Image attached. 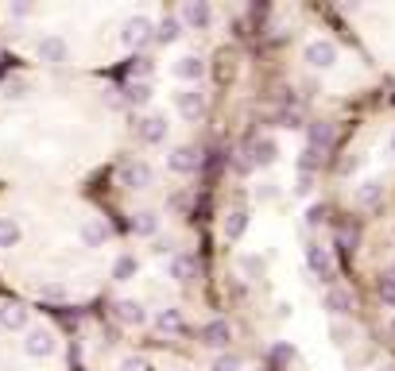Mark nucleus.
I'll use <instances>...</instances> for the list:
<instances>
[{
	"mask_svg": "<svg viewBox=\"0 0 395 371\" xmlns=\"http://www.w3.org/2000/svg\"><path fill=\"white\" fill-rule=\"evenodd\" d=\"M303 58L310 62L314 70H329L337 62V47L329 39H310L306 43V50H303Z\"/></svg>",
	"mask_w": 395,
	"mask_h": 371,
	"instance_id": "f257e3e1",
	"label": "nucleus"
},
{
	"mask_svg": "<svg viewBox=\"0 0 395 371\" xmlns=\"http://www.w3.org/2000/svg\"><path fill=\"white\" fill-rule=\"evenodd\" d=\"M148 39H152V20L148 16H128L124 27H120V43H124V47H143Z\"/></svg>",
	"mask_w": 395,
	"mask_h": 371,
	"instance_id": "f03ea898",
	"label": "nucleus"
},
{
	"mask_svg": "<svg viewBox=\"0 0 395 371\" xmlns=\"http://www.w3.org/2000/svg\"><path fill=\"white\" fill-rule=\"evenodd\" d=\"M306 267H310L318 279H333V259H329V247L306 244Z\"/></svg>",
	"mask_w": 395,
	"mask_h": 371,
	"instance_id": "7ed1b4c3",
	"label": "nucleus"
},
{
	"mask_svg": "<svg viewBox=\"0 0 395 371\" xmlns=\"http://www.w3.org/2000/svg\"><path fill=\"white\" fill-rule=\"evenodd\" d=\"M380 201H384V182L380 178H364L361 186H357V205L361 209H376Z\"/></svg>",
	"mask_w": 395,
	"mask_h": 371,
	"instance_id": "20e7f679",
	"label": "nucleus"
},
{
	"mask_svg": "<svg viewBox=\"0 0 395 371\" xmlns=\"http://www.w3.org/2000/svg\"><path fill=\"white\" fill-rule=\"evenodd\" d=\"M117 321L120 325H136V329H140V325H148V310H143L140 302H132V298H120V302H117Z\"/></svg>",
	"mask_w": 395,
	"mask_h": 371,
	"instance_id": "39448f33",
	"label": "nucleus"
},
{
	"mask_svg": "<svg viewBox=\"0 0 395 371\" xmlns=\"http://www.w3.org/2000/svg\"><path fill=\"white\" fill-rule=\"evenodd\" d=\"M24 348H27V356H51V352H55V337H51V329H27Z\"/></svg>",
	"mask_w": 395,
	"mask_h": 371,
	"instance_id": "423d86ee",
	"label": "nucleus"
},
{
	"mask_svg": "<svg viewBox=\"0 0 395 371\" xmlns=\"http://www.w3.org/2000/svg\"><path fill=\"white\" fill-rule=\"evenodd\" d=\"M167 166L175 174H194V170H198V151H194V147H175L167 155Z\"/></svg>",
	"mask_w": 395,
	"mask_h": 371,
	"instance_id": "0eeeda50",
	"label": "nucleus"
},
{
	"mask_svg": "<svg viewBox=\"0 0 395 371\" xmlns=\"http://www.w3.org/2000/svg\"><path fill=\"white\" fill-rule=\"evenodd\" d=\"M39 58L43 62H66L70 47L59 39V35H47V39H39Z\"/></svg>",
	"mask_w": 395,
	"mask_h": 371,
	"instance_id": "6e6552de",
	"label": "nucleus"
},
{
	"mask_svg": "<svg viewBox=\"0 0 395 371\" xmlns=\"http://www.w3.org/2000/svg\"><path fill=\"white\" fill-rule=\"evenodd\" d=\"M202 340H206L210 348H229V340H233V329H229V321H221V317H217V321H210V325L202 329Z\"/></svg>",
	"mask_w": 395,
	"mask_h": 371,
	"instance_id": "1a4fd4ad",
	"label": "nucleus"
},
{
	"mask_svg": "<svg viewBox=\"0 0 395 371\" xmlns=\"http://www.w3.org/2000/svg\"><path fill=\"white\" fill-rule=\"evenodd\" d=\"M182 20H186L190 27H210V20H213V8L206 4V0H190V4L182 8Z\"/></svg>",
	"mask_w": 395,
	"mask_h": 371,
	"instance_id": "9d476101",
	"label": "nucleus"
},
{
	"mask_svg": "<svg viewBox=\"0 0 395 371\" xmlns=\"http://www.w3.org/2000/svg\"><path fill=\"white\" fill-rule=\"evenodd\" d=\"M202 74H206V62H202V58L182 54V58L175 62V78H182V82H198Z\"/></svg>",
	"mask_w": 395,
	"mask_h": 371,
	"instance_id": "9b49d317",
	"label": "nucleus"
},
{
	"mask_svg": "<svg viewBox=\"0 0 395 371\" xmlns=\"http://www.w3.org/2000/svg\"><path fill=\"white\" fill-rule=\"evenodd\" d=\"M175 105H178V112H182V116H190V120H194V116H202L206 101H202V93H198V89H182L175 97Z\"/></svg>",
	"mask_w": 395,
	"mask_h": 371,
	"instance_id": "f8f14e48",
	"label": "nucleus"
},
{
	"mask_svg": "<svg viewBox=\"0 0 395 371\" xmlns=\"http://www.w3.org/2000/svg\"><path fill=\"white\" fill-rule=\"evenodd\" d=\"M140 140L143 143H163L167 140V120H163V116H148V120L140 124Z\"/></svg>",
	"mask_w": 395,
	"mask_h": 371,
	"instance_id": "ddd939ff",
	"label": "nucleus"
},
{
	"mask_svg": "<svg viewBox=\"0 0 395 371\" xmlns=\"http://www.w3.org/2000/svg\"><path fill=\"white\" fill-rule=\"evenodd\" d=\"M275 159H279V143L271 140V136L256 140V147H252V163H256V166H271Z\"/></svg>",
	"mask_w": 395,
	"mask_h": 371,
	"instance_id": "4468645a",
	"label": "nucleus"
},
{
	"mask_svg": "<svg viewBox=\"0 0 395 371\" xmlns=\"http://www.w3.org/2000/svg\"><path fill=\"white\" fill-rule=\"evenodd\" d=\"M0 325L12 333L27 329V310H20V305H0Z\"/></svg>",
	"mask_w": 395,
	"mask_h": 371,
	"instance_id": "2eb2a0df",
	"label": "nucleus"
},
{
	"mask_svg": "<svg viewBox=\"0 0 395 371\" xmlns=\"http://www.w3.org/2000/svg\"><path fill=\"white\" fill-rule=\"evenodd\" d=\"M124 182L128 186H136V190H143V186L152 182V166L148 163H128L124 166Z\"/></svg>",
	"mask_w": 395,
	"mask_h": 371,
	"instance_id": "dca6fc26",
	"label": "nucleus"
},
{
	"mask_svg": "<svg viewBox=\"0 0 395 371\" xmlns=\"http://www.w3.org/2000/svg\"><path fill=\"white\" fill-rule=\"evenodd\" d=\"M155 329H163V333H182L186 321H182V314H178V310H159V314H155Z\"/></svg>",
	"mask_w": 395,
	"mask_h": 371,
	"instance_id": "f3484780",
	"label": "nucleus"
},
{
	"mask_svg": "<svg viewBox=\"0 0 395 371\" xmlns=\"http://www.w3.org/2000/svg\"><path fill=\"white\" fill-rule=\"evenodd\" d=\"M326 310L333 317H345L349 310H353V298L345 294V290H329V294H326Z\"/></svg>",
	"mask_w": 395,
	"mask_h": 371,
	"instance_id": "a211bd4d",
	"label": "nucleus"
},
{
	"mask_svg": "<svg viewBox=\"0 0 395 371\" xmlns=\"http://www.w3.org/2000/svg\"><path fill=\"white\" fill-rule=\"evenodd\" d=\"M167 275H171L175 282H190V275H194V259H186V256H171Z\"/></svg>",
	"mask_w": 395,
	"mask_h": 371,
	"instance_id": "6ab92c4d",
	"label": "nucleus"
},
{
	"mask_svg": "<svg viewBox=\"0 0 395 371\" xmlns=\"http://www.w3.org/2000/svg\"><path fill=\"white\" fill-rule=\"evenodd\" d=\"M178 31H182V27H178V20L175 16H163L159 27H155V43H163V47H167V43L178 39Z\"/></svg>",
	"mask_w": 395,
	"mask_h": 371,
	"instance_id": "aec40b11",
	"label": "nucleus"
},
{
	"mask_svg": "<svg viewBox=\"0 0 395 371\" xmlns=\"http://www.w3.org/2000/svg\"><path fill=\"white\" fill-rule=\"evenodd\" d=\"M20 236H24V232H20V224L12 221V217H0V247H16Z\"/></svg>",
	"mask_w": 395,
	"mask_h": 371,
	"instance_id": "412c9836",
	"label": "nucleus"
},
{
	"mask_svg": "<svg viewBox=\"0 0 395 371\" xmlns=\"http://www.w3.org/2000/svg\"><path fill=\"white\" fill-rule=\"evenodd\" d=\"M244 232H248V213H244V209L229 213V221H225V236H229V240H240Z\"/></svg>",
	"mask_w": 395,
	"mask_h": 371,
	"instance_id": "4be33fe9",
	"label": "nucleus"
},
{
	"mask_svg": "<svg viewBox=\"0 0 395 371\" xmlns=\"http://www.w3.org/2000/svg\"><path fill=\"white\" fill-rule=\"evenodd\" d=\"M314 147H333V128L329 124H310V151Z\"/></svg>",
	"mask_w": 395,
	"mask_h": 371,
	"instance_id": "5701e85b",
	"label": "nucleus"
},
{
	"mask_svg": "<svg viewBox=\"0 0 395 371\" xmlns=\"http://www.w3.org/2000/svg\"><path fill=\"white\" fill-rule=\"evenodd\" d=\"M105 236H109V228H105L101 221H89V224H85V228H82V240H85V244H89V247L105 244Z\"/></svg>",
	"mask_w": 395,
	"mask_h": 371,
	"instance_id": "b1692460",
	"label": "nucleus"
},
{
	"mask_svg": "<svg viewBox=\"0 0 395 371\" xmlns=\"http://www.w3.org/2000/svg\"><path fill=\"white\" fill-rule=\"evenodd\" d=\"M132 228L140 232V236H152V232L159 228V221H155V213H140V217L132 221Z\"/></svg>",
	"mask_w": 395,
	"mask_h": 371,
	"instance_id": "393cba45",
	"label": "nucleus"
},
{
	"mask_svg": "<svg viewBox=\"0 0 395 371\" xmlns=\"http://www.w3.org/2000/svg\"><path fill=\"white\" fill-rule=\"evenodd\" d=\"M120 371H155L152 360H143V356H124L120 360Z\"/></svg>",
	"mask_w": 395,
	"mask_h": 371,
	"instance_id": "a878e982",
	"label": "nucleus"
},
{
	"mask_svg": "<svg viewBox=\"0 0 395 371\" xmlns=\"http://www.w3.org/2000/svg\"><path fill=\"white\" fill-rule=\"evenodd\" d=\"M136 256H120L117 259V267H113V275H117V279H128V275H136Z\"/></svg>",
	"mask_w": 395,
	"mask_h": 371,
	"instance_id": "bb28decb",
	"label": "nucleus"
},
{
	"mask_svg": "<svg viewBox=\"0 0 395 371\" xmlns=\"http://www.w3.org/2000/svg\"><path fill=\"white\" fill-rule=\"evenodd\" d=\"M275 198H279L275 182H260V186H256V201H275Z\"/></svg>",
	"mask_w": 395,
	"mask_h": 371,
	"instance_id": "cd10ccee",
	"label": "nucleus"
},
{
	"mask_svg": "<svg viewBox=\"0 0 395 371\" xmlns=\"http://www.w3.org/2000/svg\"><path fill=\"white\" fill-rule=\"evenodd\" d=\"M148 97H152V89H148V85H143V82H140V85H136V82L128 85V101H132V105H143V101H148Z\"/></svg>",
	"mask_w": 395,
	"mask_h": 371,
	"instance_id": "c85d7f7f",
	"label": "nucleus"
},
{
	"mask_svg": "<svg viewBox=\"0 0 395 371\" xmlns=\"http://www.w3.org/2000/svg\"><path fill=\"white\" fill-rule=\"evenodd\" d=\"M213 371H240V356H217Z\"/></svg>",
	"mask_w": 395,
	"mask_h": 371,
	"instance_id": "c756f323",
	"label": "nucleus"
},
{
	"mask_svg": "<svg viewBox=\"0 0 395 371\" xmlns=\"http://www.w3.org/2000/svg\"><path fill=\"white\" fill-rule=\"evenodd\" d=\"M380 298H384L387 305H395V279H392V275H384V279H380Z\"/></svg>",
	"mask_w": 395,
	"mask_h": 371,
	"instance_id": "7c9ffc66",
	"label": "nucleus"
},
{
	"mask_svg": "<svg viewBox=\"0 0 395 371\" xmlns=\"http://www.w3.org/2000/svg\"><path fill=\"white\" fill-rule=\"evenodd\" d=\"M240 267H244V275H260V271H264V259H260V256H244Z\"/></svg>",
	"mask_w": 395,
	"mask_h": 371,
	"instance_id": "2f4dec72",
	"label": "nucleus"
},
{
	"mask_svg": "<svg viewBox=\"0 0 395 371\" xmlns=\"http://www.w3.org/2000/svg\"><path fill=\"white\" fill-rule=\"evenodd\" d=\"M43 298H51V302H62L66 298V286H59V282H51V286H39Z\"/></svg>",
	"mask_w": 395,
	"mask_h": 371,
	"instance_id": "473e14b6",
	"label": "nucleus"
},
{
	"mask_svg": "<svg viewBox=\"0 0 395 371\" xmlns=\"http://www.w3.org/2000/svg\"><path fill=\"white\" fill-rule=\"evenodd\" d=\"M322 217H326V209H322V205H310V209H306V228H318Z\"/></svg>",
	"mask_w": 395,
	"mask_h": 371,
	"instance_id": "72a5a7b5",
	"label": "nucleus"
},
{
	"mask_svg": "<svg viewBox=\"0 0 395 371\" xmlns=\"http://www.w3.org/2000/svg\"><path fill=\"white\" fill-rule=\"evenodd\" d=\"M299 170H303V174H310V170H314V151H310V147H306L303 155H299Z\"/></svg>",
	"mask_w": 395,
	"mask_h": 371,
	"instance_id": "f704fd0d",
	"label": "nucleus"
},
{
	"mask_svg": "<svg viewBox=\"0 0 395 371\" xmlns=\"http://www.w3.org/2000/svg\"><path fill=\"white\" fill-rule=\"evenodd\" d=\"M294 190H299V194H310V190H314V178H310V174H299V182H294Z\"/></svg>",
	"mask_w": 395,
	"mask_h": 371,
	"instance_id": "c9c22d12",
	"label": "nucleus"
},
{
	"mask_svg": "<svg viewBox=\"0 0 395 371\" xmlns=\"http://www.w3.org/2000/svg\"><path fill=\"white\" fill-rule=\"evenodd\" d=\"M279 128H291L294 132V128H303V120H299L294 112H287V116H279Z\"/></svg>",
	"mask_w": 395,
	"mask_h": 371,
	"instance_id": "e433bc0d",
	"label": "nucleus"
},
{
	"mask_svg": "<svg viewBox=\"0 0 395 371\" xmlns=\"http://www.w3.org/2000/svg\"><path fill=\"white\" fill-rule=\"evenodd\" d=\"M294 356V344H275V360H291Z\"/></svg>",
	"mask_w": 395,
	"mask_h": 371,
	"instance_id": "4c0bfd02",
	"label": "nucleus"
},
{
	"mask_svg": "<svg viewBox=\"0 0 395 371\" xmlns=\"http://www.w3.org/2000/svg\"><path fill=\"white\" fill-rule=\"evenodd\" d=\"M345 337H349V329H345V325H333V340H337V344H341Z\"/></svg>",
	"mask_w": 395,
	"mask_h": 371,
	"instance_id": "58836bf2",
	"label": "nucleus"
},
{
	"mask_svg": "<svg viewBox=\"0 0 395 371\" xmlns=\"http://www.w3.org/2000/svg\"><path fill=\"white\" fill-rule=\"evenodd\" d=\"M392 155H395V132H392Z\"/></svg>",
	"mask_w": 395,
	"mask_h": 371,
	"instance_id": "ea45409f",
	"label": "nucleus"
},
{
	"mask_svg": "<svg viewBox=\"0 0 395 371\" xmlns=\"http://www.w3.org/2000/svg\"><path fill=\"white\" fill-rule=\"evenodd\" d=\"M392 279H395V263H392Z\"/></svg>",
	"mask_w": 395,
	"mask_h": 371,
	"instance_id": "a19ab883",
	"label": "nucleus"
},
{
	"mask_svg": "<svg viewBox=\"0 0 395 371\" xmlns=\"http://www.w3.org/2000/svg\"><path fill=\"white\" fill-rule=\"evenodd\" d=\"M256 371H271V368H256Z\"/></svg>",
	"mask_w": 395,
	"mask_h": 371,
	"instance_id": "79ce46f5",
	"label": "nucleus"
},
{
	"mask_svg": "<svg viewBox=\"0 0 395 371\" xmlns=\"http://www.w3.org/2000/svg\"><path fill=\"white\" fill-rule=\"evenodd\" d=\"M392 333H395V317H392Z\"/></svg>",
	"mask_w": 395,
	"mask_h": 371,
	"instance_id": "37998d69",
	"label": "nucleus"
}]
</instances>
